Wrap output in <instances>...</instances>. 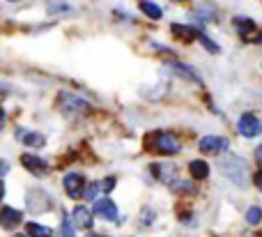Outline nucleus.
Listing matches in <instances>:
<instances>
[{
    "mask_svg": "<svg viewBox=\"0 0 262 237\" xmlns=\"http://www.w3.org/2000/svg\"><path fill=\"white\" fill-rule=\"evenodd\" d=\"M237 129H239L242 136L255 138V136H260V132H262V122L255 113H244L239 118V122H237Z\"/></svg>",
    "mask_w": 262,
    "mask_h": 237,
    "instance_id": "6",
    "label": "nucleus"
},
{
    "mask_svg": "<svg viewBox=\"0 0 262 237\" xmlns=\"http://www.w3.org/2000/svg\"><path fill=\"white\" fill-rule=\"evenodd\" d=\"M16 136H18V141H23L28 147H44V143H46V138L41 136V134H35V132H23L21 129Z\"/></svg>",
    "mask_w": 262,
    "mask_h": 237,
    "instance_id": "13",
    "label": "nucleus"
},
{
    "mask_svg": "<svg viewBox=\"0 0 262 237\" xmlns=\"http://www.w3.org/2000/svg\"><path fill=\"white\" fill-rule=\"evenodd\" d=\"M16 237H23V235H16Z\"/></svg>",
    "mask_w": 262,
    "mask_h": 237,
    "instance_id": "32",
    "label": "nucleus"
},
{
    "mask_svg": "<svg viewBox=\"0 0 262 237\" xmlns=\"http://www.w3.org/2000/svg\"><path fill=\"white\" fill-rule=\"evenodd\" d=\"M72 221L78 226V228H83V230H90L92 228V212L88 210V207H83V205H78V207H74V212H72Z\"/></svg>",
    "mask_w": 262,
    "mask_h": 237,
    "instance_id": "11",
    "label": "nucleus"
},
{
    "mask_svg": "<svg viewBox=\"0 0 262 237\" xmlns=\"http://www.w3.org/2000/svg\"><path fill=\"white\" fill-rule=\"evenodd\" d=\"M232 23H235L237 32H239L242 37H251L255 32V23L251 21V18H246V16H235L232 18Z\"/></svg>",
    "mask_w": 262,
    "mask_h": 237,
    "instance_id": "15",
    "label": "nucleus"
},
{
    "mask_svg": "<svg viewBox=\"0 0 262 237\" xmlns=\"http://www.w3.org/2000/svg\"><path fill=\"white\" fill-rule=\"evenodd\" d=\"M9 170V166H7V161H0V178H3L5 173Z\"/></svg>",
    "mask_w": 262,
    "mask_h": 237,
    "instance_id": "27",
    "label": "nucleus"
},
{
    "mask_svg": "<svg viewBox=\"0 0 262 237\" xmlns=\"http://www.w3.org/2000/svg\"><path fill=\"white\" fill-rule=\"evenodd\" d=\"M28 235L30 237H51V228L39 224H28Z\"/></svg>",
    "mask_w": 262,
    "mask_h": 237,
    "instance_id": "20",
    "label": "nucleus"
},
{
    "mask_svg": "<svg viewBox=\"0 0 262 237\" xmlns=\"http://www.w3.org/2000/svg\"><path fill=\"white\" fill-rule=\"evenodd\" d=\"M170 32L177 37V39H184V41H191V39H198L200 32L191 26H182V23H172L170 26Z\"/></svg>",
    "mask_w": 262,
    "mask_h": 237,
    "instance_id": "12",
    "label": "nucleus"
},
{
    "mask_svg": "<svg viewBox=\"0 0 262 237\" xmlns=\"http://www.w3.org/2000/svg\"><path fill=\"white\" fill-rule=\"evenodd\" d=\"M140 9H143L145 16L154 18V21H157V18H161V14H163V9L159 7L157 3H152V0H143V3H140Z\"/></svg>",
    "mask_w": 262,
    "mask_h": 237,
    "instance_id": "18",
    "label": "nucleus"
},
{
    "mask_svg": "<svg viewBox=\"0 0 262 237\" xmlns=\"http://www.w3.org/2000/svg\"><path fill=\"white\" fill-rule=\"evenodd\" d=\"M253 184H255V187H258L260 189V191H262V168L258 170V173H255L253 175Z\"/></svg>",
    "mask_w": 262,
    "mask_h": 237,
    "instance_id": "26",
    "label": "nucleus"
},
{
    "mask_svg": "<svg viewBox=\"0 0 262 237\" xmlns=\"http://www.w3.org/2000/svg\"><path fill=\"white\" fill-rule=\"evenodd\" d=\"M58 106L62 113H88V111H90V104L83 101L81 97L72 95V92H62L58 99Z\"/></svg>",
    "mask_w": 262,
    "mask_h": 237,
    "instance_id": "5",
    "label": "nucleus"
},
{
    "mask_svg": "<svg viewBox=\"0 0 262 237\" xmlns=\"http://www.w3.org/2000/svg\"><path fill=\"white\" fill-rule=\"evenodd\" d=\"M46 9H49V14H69L72 12V7H69L67 3H64V0H51L49 5H46Z\"/></svg>",
    "mask_w": 262,
    "mask_h": 237,
    "instance_id": "19",
    "label": "nucleus"
},
{
    "mask_svg": "<svg viewBox=\"0 0 262 237\" xmlns=\"http://www.w3.org/2000/svg\"><path fill=\"white\" fill-rule=\"evenodd\" d=\"M198 39H200V41H203V46H205V49H207V51H212V53H219V51H221V49H219V44H214V41H212V39H209V37L200 35V37H198Z\"/></svg>",
    "mask_w": 262,
    "mask_h": 237,
    "instance_id": "23",
    "label": "nucleus"
},
{
    "mask_svg": "<svg viewBox=\"0 0 262 237\" xmlns=\"http://www.w3.org/2000/svg\"><path fill=\"white\" fill-rule=\"evenodd\" d=\"M170 72H175L177 76H182V78H186V81H193V83H200V76L193 72L191 67H186V64H180V62H175V64H170Z\"/></svg>",
    "mask_w": 262,
    "mask_h": 237,
    "instance_id": "16",
    "label": "nucleus"
},
{
    "mask_svg": "<svg viewBox=\"0 0 262 237\" xmlns=\"http://www.w3.org/2000/svg\"><path fill=\"white\" fill-rule=\"evenodd\" d=\"M21 164L26 166L30 173L39 175V178L49 173V164H46L44 159H39V157H35V155H23V157H21Z\"/></svg>",
    "mask_w": 262,
    "mask_h": 237,
    "instance_id": "10",
    "label": "nucleus"
},
{
    "mask_svg": "<svg viewBox=\"0 0 262 237\" xmlns=\"http://www.w3.org/2000/svg\"><path fill=\"white\" fill-rule=\"evenodd\" d=\"M152 210H143V214H140V219H143V221H140V224H143V226H149V224H152V221H149V219H152Z\"/></svg>",
    "mask_w": 262,
    "mask_h": 237,
    "instance_id": "25",
    "label": "nucleus"
},
{
    "mask_svg": "<svg viewBox=\"0 0 262 237\" xmlns=\"http://www.w3.org/2000/svg\"><path fill=\"white\" fill-rule=\"evenodd\" d=\"M260 219H262V210H260V207H251V210L246 212V221H249L251 226L260 224Z\"/></svg>",
    "mask_w": 262,
    "mask_h": 237,
    "instance_id": "21",
    "label": "nucleus"
},
{
    "mask_svg": "<svg viewBox=\"0 0 262 237\" xmlns=\"http://www.w3.org/2000/svg\"><path fill=\"white\" fill-rule=\"evenodd\" d=\"M88 237H101V235H88Z\"/></svg>",
    "mask_w": 262,
    "mask_h": 237,
    "instance_id": "31",
    "label": "nucleus"
},
{
    "mask_svg": "<svg viewBox=\"0 0 262 237\" xmlns=\"http://www.w3.org/2000/svg\"><path fill=\"white\" fill-rule=\"evenodd\" d=\"M26 207L32 212V214H44V212H49L51 207H53V201H51V196L46 191L35 189V191H28Z\"/></svg>",
    "mask_w": 262,
    "mask_h": 237,
    "instance_id": "3",
    "label": "nucleus"
},
{
    "mask_svg": "<svg viewBox=\"0 0 262 237\" xmlns=\"http://www.w3.org/2000/svg\"><path fill=\"white\" fill-rule=\"evenodd\" d=\"M255 159H258V164L262 166V145L258 147V150H255Z\"/></svg>",
    "mask_w": 262,
    "mask_h": 237,
    "instance_id": "29",
    "label": "nucleus"
},
{
    "mask_svg": "<svg viewBox=\"0 0 262 237\" xmlns=\"http://www.w3.org/2000/svg\"><path fill=\"white\" fill-rule=\"evenodd\" d=\"M221 170H223V175H228V180H232V182L237 184V187H244L246 184V173H249V168H246V161L239 159V157L228 155L226 159L221 161Z\"/></svg>",
    "mask_w": 262,
    "mask_h": 237,
    "instance_id": "2",
    "label": "nucleus"
},
{
    "mask_svg": "<svg viewBox=\"0 0 262 237\" xmlns=\"http://www.w3.org/2000/svg\"><path fill=\"white\" fill-rule=\"evenodd\" d=\"M115 187V178H108V180H104V182L99 184V189L101 191H111V189Z\"/></svg>",
    "mask_w": 262,
    "mask_h": 237,
    "instance_id": "24",
    "label": "nucleus"
},
{
    "mask_svg": "<svg viewBox=\"0 0 262 237\" xmlns=\"http://www.w3.org/2000/svg\"><path fill=\"white\" fill-rule=\"evenodd\" d=\"M62 187L64 191H67L69 198H74V201H81L83 196H85V178H83L81 173H67L62 178Z\"/></svg>",
    "mask_w": 262,
    "mask_h": 237,
    "instance_id": "4",
    "label": "nucleus"
},
{
    "mask_svg": "<svg viewBox=\"0 0 262 237\" xmlns=\"http://www.w3.org/2000/svg\"><path fill=\"white\" fill-rule=\"evenodd\" d=\"M145 143L149 145V150L159 152V155H177V152L182 150V145H180V141H177V136H172V134H168V132L149 134Z\"/></svg>",
    "mask_w": 262,
    "mask_h": 237,
    "instance_id": "1",
    "label": "nucleus"
},
{
    "mask_svg": "<svg viewBox=\"0 0 262 237\" xmlns=\"http://www.w3.org/2000/svg\"><path fill=\"white\" fill-rule=\"evenodd\" d=\"M23 221V214L16 207H0V228L12 230Z\"/></svg>",
    "mask_w": 262,
    "mask_h": 237,
    "instance_id": "8",
    "label": "nucleus"
},
{
    "mask_svg": "<svg viewBox=\"0 0 262 237\" xmlns=\"http://www.w3.org/2000/svg\"><path fill=\"white\" fill-rule=\"evenodd\" d=\"M5 122H7V115H5V111L0 109V129L5 127Z\"/></svg>",
    "mask_w": 262,
    "mask_h": 237,
    "instance_id": "28",
    "label": "nucleus"
},
{
    "mask_svg": "<svg viewBox=\"0 0 262 237\" xmlns=\"http://www.w3.org/2000/svg\"><path fill=\"white\" fill-rule=\"evenodd\" d=\"M60 237H74L72 219H64V221H62V228H60Z\"/></svg>",
    "mask_w": 262,
    "mask_h": 237,
    "instance_id": "22",
    "label": "nucleus"
},
{
    "mask_svg": "<svg viewBox=\"0 0 262 237\" xmlns=\"http://www.w3.org/2000/svg\"><path fill=\"white\" fill-rule=\"evenodd\" d=\"M226 147H228V141L221 136H205L200 141V152L203 155H221Z\"/></svg>",
    "mask_w": 262,
    "mask_h": 237,
    "instance_id": "7",
    "label": "nucleus"
},
{
    "mask_svg": "<svg viewBox=\"0 0 262 237\" xmlns=\"http://www.w3.org/2000/svg\"><path fill=\"white\" fill-rule=\"evenodd\" d=\"M152 173L157 175L159 180H163V182H172V178H175V166L170 164H152Z\"/></svg>",
    "mask_w": 262,
    "mask_h": 237,
    "instance_id": "14",
    "label": "nucleus"
},
{
    "mask_svg": "<svg viewBox=\"0 0 262 237\" xmlns=\"http://www.w3.org/2000/svg\"><path fill=\"white\" fill-rule=\"evenodd\" d=\"M189 173H191V178H193V180H205L209 175V164H205V161H200V159L191 161V164H189Z\"/></svg>",
    "mask_w": 262,
    "mask_h": 237,
    "instance_id": "17",
    "label": "nucleus"
},
{
    "mask_svg": "<svg viewBox=\"0 0 262 237\" xmlns=\"http://www.w3.org/2000/svg\"><path fill=\"white\" fill-rule=\"evenodd\" d=\"M95 212L99 217H104L106 221H118V207H115V203L111 201V198H99V201H95Z\"/></svg>",
    "mask_w": 262,
    "mask_h": 237,
    "instance_id": "9",
    "label": "nucleus"
},
{
    "mask_svg": "<svg viewBox=\"0 0 262 237\" xmlns=\"http://www.w3.org/2000/svg\"><path fill=\"white\" fill-rule=\"evenodd\" d=\"M3 196H5V184H3V180H0V201H3Z\"/></svg>",
    "mask_w": 262,
    "mask_h": 237,
    "instance_id": "30",
    "label": "nucleus"
}]
</instances>
